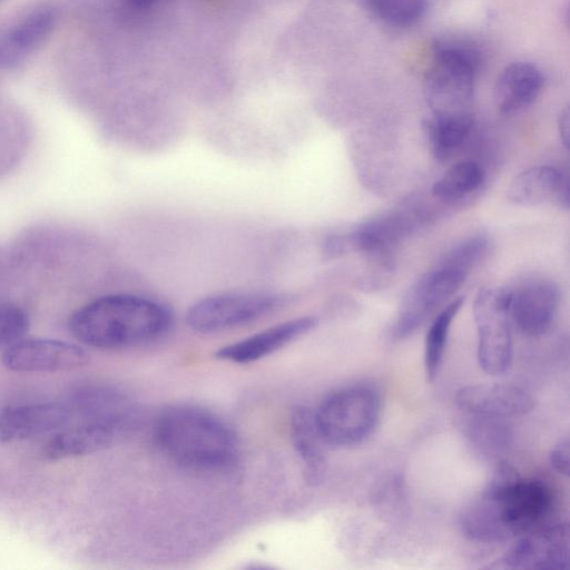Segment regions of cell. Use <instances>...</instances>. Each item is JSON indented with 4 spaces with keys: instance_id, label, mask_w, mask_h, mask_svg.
<instances>
[{
    "instance_id": "cell-20",
    "label": "cell",
    "mask_w": 570,
    "mask_h": 570,
    "mask_svg": "<svg viewBox=\"0 0 570 570\" xmlns=\"http://www.w3.org/2000/svg\"><path fill=\"white\" fill-rule=\"evenodd\" d=\"M562 174L551 166H534L518 174L508 188V198L519 206H537L557 196Z\"/></svg>"
},
{
    "instance_id": "cell-12",
    "label": "cell",
    "mask_w": 570,
    "mask_h": 570,
    "mask_svg": "<svg viewBox=\"0 0 570 570\" xmlns=\"http://www.w3.org/2000/svg\"><path fill=\"white\" fill-rule=\"evenodd\" d=\"M462 411L475 416L505 419L531 411L533 399L512 384H476L460 389L454 397Z\"/></svg>"
},
{
    "instance_id": "cell-15",
    "label": "cell",
    "mask_w": 570,
    "mask_h": 570,
    "mask_svg": "<svg viewBox=\"0 0 570 570\" xmlns=\"http://www.w3.org/2000/svg\"><path fill=\"white\" fill-rule=\"evenodd\" d=\"M79 421L111 426L120 433L134 419V405L122 392L108 386H87L78 390L68 403Z\"/></svg>"
},
{
    "instance_id": "cell-9",
    "label": "cell",
    "mask_w": 570,
    "mask_h": 570,
    "mask_svg": "<svg viewBox=\"0 0 570 570\" xmlns=\"http://www.w3.org/2000/svg\"><path fill=\"white\" fill-rule=\"evenodd\" d=\"M569 561V527L567 523L540 527L520 535L500 560L505 569L562 570Z\"/></svg>"
},
{
    "instance_id": "cell-14",
    "label": "cell",
    "mask_w": 570,
    "mask_h": 570,
    "mask_svg": "<svg viewBox=\"0 0 570 570\" xmlns=\"http://www.w3.org/2000/svg\"><path fill=\"white\" fill-rule=\"evenodd\" d=\"M315 325L316 318L312 316L286 321L222 347L216 356L237 364L252 363L308 333Z\"/></svg>"
},
{
    "instance_id": "cell-7",
    "label": "cell",
    "mask_w": 570,
    "mask_h": 570,
    "mask_svg": "<svg viewBox=\"0 0 570 570\" xmlns=\"http://www.w3.org/2000/svg\"><path fill=\"white\" fill-rule=\"evenodd\" d=\"M510 289L480 288L473 302L478 361L489 375H501L512 361Z\"/></svg>"
},
{
    "instance_id": "cell-22",
    "label": "cell",
    "mask_w": 570,
    "mask_h": 570,
    "mask_svg": "<svg viewBox=\"0 0 570 570\" xmlns=\"http://www.w3.org/2000/svg\"><path fill=\"white\" fill-rule=\"evenodd\" d=\"M484 181V170L473 160L451 166L433 185L432 195L444 202H455L478 190Z\"/></svg>"
},
{
    "instance_id": "cell-4",
    "label": "cell",
    "mask_w": 570,
    "mask_h": 570,
    "mask_svg": "<svg viewBox=\"0 0 570 570\" xmlns=\"http://www.w3.org/2000/svg\"><path fill=\"white\" fill-rule=\"evenodd\" d=\"M487 237L476 235L453 247L406 293L394 324L393 335L411 336L464 284L470 271L487 253Z\"/></svg>"
},
{
    "instance_id": "cell-26",
    "label": "cell",
    "mask_w": 570,
    "mask_h": 570,
    "mask_svg": "<svg viewBox=\"0 0 570 570\" xmlns=\"http://www.w3.org/2000/svg\"><path fill=\"white\" fill-rule=\"evenodd\" d=\"M569 454H570V443L569 438L566 436L561 439L551 450L549 454V460L551 466L560 474L568 476L569 475Z\"/></svg>"
},
{
    "instance_id": "cell-24",
    "label": "cell",
    "mask_w": 570,
    "mask_h": 570,
    "mask_svg": "<svg viewBox=\"0 0 570 570\" xmlns=\"http://www.w3.org/2000/svg\"><path fill=\"white\" fill-rule=\"evenodd\" d=\"M364 3L380 20L397 27L413 24L426 9V0H364Z\"/></svg>"
},
{
    "instance_id": "cell-21",
    "label": "cell",
    "mask_w": 570,
    "mask_h": 570,
    "mask_svg": "<svg viewBox=\"0 0 570 570\" xmlns=\"http://www.w3.org/2000/svg\"><path fill=\"white\" fill-rule=\"evenodd\" d=\"M473 127L471 117L431 116L425 122L429 148L439 161L450 159L466 141Z\"/></svg>"
},
{
    "instance_id": "cell-27",
    "label": "cell",
    "mask_w": 570,
    "mask_h": 570,
    "mask_svg": "<svg viewBox=\"0 0 570 570\" xmlns=\"http://www.w3.org/2000/svg\"><path fill=\"white\" fill-rule=\"evenodd\" d=\"M558 128L559 134L561 137V140L566 148L569 146V131H570V125H569V108L566 107L561 110L559 118H558Z\"/></svg>"
},
{
    "instance_id": "cell-5",
    "label": "cell",
    "mask_w": 570,
    "mask_h": 570,
    "mask_svg": "<svg viewBox=\"0 0 570 570\" xmlns=\"http://www.w3.org/2000/svg\"><path fill=\"white\" fill-rule=\"evenodd\" d=\"M481 61L478 48L464 40L440 39L424 79V96L438 117H471L474 79Z\"/></svg>"
},
{
    "instance_id": "cell-3",
    "label": "cell",
    "mask_w": 570,
    "mask_h": 570,
    "mask_svg": "<svg viewBox=\"0 0 570 570\" xmlns=\"http://www.w3.org/2000/svg\"><path fill=\"white\" fill-rule=\"evenodd\" d=\"M153 438L171 461L194 470H220L237 455L234 431L219 417L199 407L175 405L155 421Z\"/></svg>"
},
{
    "instance_id": "cell-19",
    "label": "cell",
    "mask_w": 570,
    "mask_h": 570,
    "mask_svg": "<svg viewBox=\"0 0 570 570\" xmlns=\"http://www.w3.org/2000/svg\"><path fill=\"white\" fill-rule=\"evenodd\" d=\"M291 433L294 448L304 463L306 480L318 482L324 473L325 458L322 446L324 441L317 430L314 413L304 407L294 409Z\"/></svg>"
},
{
    "instance_id": "cell-11",
    "label": "cell",
    "mask_w": 570,
    "mask_h": 570,
    "mask_svg": "<svg viewBox=\"0 0 570 570\" xmlns=\"http://www.w3.org/2000/svg\"><path fill=\"white\" fill-rule=\"evenodd\" d=\"M510 292L511 324L528 336H540L548 332L558 307L556 285L547 279H532Z\"/></svg>"
},
{
    "instance_id": "cell-25",
    "label": "cell",
    "mask_w": 570,
    "mask_h": 570,
    "mask_svg": "<svg viewBox=\"0 0 570 570\" xmlns=\"http://www.w3.org/2000/svg\"><path fill=\"white\" fill-rule=\"evenodd\" d=\"M29 328L27 313L10 303L0 304V346H10L23 338Z\"/></svg>"
},
{
    "instance_id": "cell-28",
    "label": "cell",
    "mask_w": 570,
    "mask_h": 570,
    "mask_svg": "<svg viewBox=\"0 0 570 570\" xmlns=\"http://www.w3.org/2000/svg\"><path fill=\"white\" fill-rule=\"evenodd\" d=\"M134 6L136 7H148L153 3L157 2L158 0H129Z\"/></svg>"
},
{
    "instance_id": "cell-23",
    "label": "cell",
    "mask_w": 570,
    "mask_h": 570,
    "mask_svg": "<svg viewBox=\"0 0 570 570\" xmlns=\"http://www.w3.org/2000/svg\"><path fill=\"white\" fill-rule=\"evenodd\" d=\"M464 303L460 296L443 307L432 321L424 342V368L426 379L433 381L440 370L451 324Z\"/></svg>"
},
{
    "instance_id": "cell-1",
    "label": "cell",
    "mask_w": 570,
    "mask_h": 570,
    "mask_svg": "<svg viewBox=\"0 0 570 570\" xmlns=\"http://www.w3.org/2000/svg\"><path fill=\"white\" fill-rule=\"evenodd\" d=\"M552 507L550 489L524 480L507 461H500L482 494L460 517L462 532L478 542H501L540 527Z\"/></svg>"
},
{
    "instance_id": "cell-6",
    "label": "cell",
    "mask_w": 570,
    "mask_h": 570,
    "mask_svg": "<svg viewBox=\"0 0 570 570\" xmlns=\"http://www.w3.org/2000/svg\"><path fill=\"white\" fill-rule=\"evenodd\" d=\"M380 413L377 392L366 385H352L330 394L314 417L324 443L352 446L372 435Z\"/></svg>"
},
{
    "instance_id": "cell-13",
    "label": "cell",
    "mask_w": 570,
    "mask_h": 570,
    "mask_svg": "<svg viewBox=\"0 0 570 570\" xmlns=\"http://www.w3.org/2000/svg\"><path fill=\"white\" fill-rule=\"evenodd\" d=\"M72 416L66 403L46 402L9 406L0 413V441H17L57 431Z\"/></svg>"
},
{
    "instance_id": "cell-10",
    "label": "cell",
    "mask_w": 570,
    "mask_h": 570,
    "mask_svg": "<svg viewBox=\"0 0 570 570\" xmlns=\"http://www.w3.org/2000/svg\"><path fill=\"white\" fill-rule=\"evenodd\" d=\"M89 357L80 346L51 338H26L8 346L3 365L16 372H63L78 368Z\"/></svg>"
},
{
    "instance_id": "cell-8",
    "label": "cell",
    "mask_w": 570,
    "mask_h": 570,
    "mask_svg": "<svg viewBox=\"0 0 570 570\" xmlns=\"http://www.w3.org/2000/svg\"><path fill=\"white\" fill-rule=\"evenodd\" d=\"M284 297L265 293H225L203 298L187 312L188 326L199 333L237 327L277 309Z\"/></svg>"
},
{
    "instance_id": "cell-18",
    "label": "cell",
    "mask_w": 570,
    "mask_h": 570,
    "mask_svg": "<svg viewBox=\"0 0 570 570\" xmlns=\"http://www.w3.org/2000/svg\"><path fill=\"white\" fill-rule=\"evenodd\" d=\"M119 434L111 426L79 421L75 426L62 429L49 439L43 452L53 460L90 454L110 445Z\"/></svg>"
},
{
    "instance_id": "cell-2",
    "label": "cell",
    "mask_w": 570,
    "mask_h": 570,
    "mask_svg": "<svg viewBox=\"0 0 570 570\" xmlns=\"http://www.w3.org/2000/svg\"><path fill=\"white\" fill-rule=\"evenodd\" d=\"M171 325V313L163 304L131 294L99 297L78 308L69 318L73 337L85 345L118 350L160 338Z\"/></svg>"
},
{
    "instance_id": "cell-17",
    "label": "cell",
    "mask_w": 570,
    "mask_h": 570,
    "mask_svg": "<svg viewBox=\"0 0 570 570\" xmlns=\"http://www.w3.org/2000/svg\"><path fill=\"white\" fill-rule=\"evenodd\" d=\"M543 77L532 63L512 62L498 76L494 100L502 114H512L529 106L541 91Z\"/></svg>"
},
{
    "instance_id": "cell-16",
    "label": "cell",
    "mask_w": 570,
    "mask_h": 570,
    "mask_svg": "<svg viewBox=\"0 0 570 570\" xmlns=\"http://www.w3.org/2000/svg\"><path fill=\"white\" fill-rule=\"evenodd\" d=\"M57 22L52 8L28 13L0 36V68L9 69L22 62L49 37Z\"/></svg>"
}]
</instances>
